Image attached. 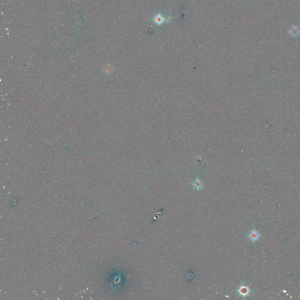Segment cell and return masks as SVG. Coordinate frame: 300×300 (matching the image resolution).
Returning <instances> with one entry per match:
<instances>
[{
	"instance_id": "6da1fadb",
	"label": "cell",
	"mask_w": 300,
	"mask_h": 300,
	"mask_svg": "<svg viewBox=\"0 0 300 300\" xmlns=\"http://www.w3.org/2000/svg\"><path fill=\"white\" fill-rule=\"evenodd\" d=\"M192 185L196 191H200L203 189L202 182L198 178H196L195 180V181L192 183Z\"/></svg>"
},
{
	"instance_id": "7a4b0ae2",
	"label": "cell",
	"mask_w": 300,
	"mask_h": 300,
	"mask_svg": "<svg viewBox=\"0 0 300 300\" xmlns=\"http://www.w3.org/2000/svg\"><path fill=\"white\" fill-rule=\"evenodd\" d=\"M166 20H167V19H166V18L163 17L160 14H158V15H155L154 18V21L157 24H162L164 22L166 21Z\"/></svg>"
},
{
	"instance_id": "3957f363",
	"label": "cell",
	"mask_w": 300,
	"mask_h": 300,
	"mask_svg": "<svg viewBox=\"0 0 300 300\" xmlns=\"http://www.w3.org/2000/svg\"><path fill=\"white\" fill-rule=\"evenodd\" d=\"M238 292L240 293V294L242 296H246L247 295H248L249 293V290L248 289V288L246 286H241L239 290H238Z\"/></svg>"
},
{
	"instance_id": "277c9868",
	"label": "cell",
	"mask_w": 300,
	"mask_h": 300,
	"mask_svg": "<svg viewBox=\"0 0 300 300\" xmlns=\"http://www.w3.org/2000/svg\"><path fill=\"white\" fill-rule=\"evenodd\" d=\"M289 33L292 36H297L299 34V29L297 26H293L290 28Z\"/></svg>"
},
{
	"instance_id": "5b68a950",
	"label": "cell",
	"mask_w": 300,
	"mask_h": 300,
	"mask_svg": "<svg viewBox=\"0 0 300 300\" xmlns=\"http://www.w3.org/2000/svg\"><path fill=\"white\" fill-rule=\"evenodd\" d=\"M258 237H259V234L255 231H252L249 234V239L252 241H253V242L257 240L258 239Z\"/></svg>"
}]
</instances>
